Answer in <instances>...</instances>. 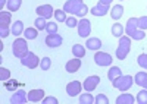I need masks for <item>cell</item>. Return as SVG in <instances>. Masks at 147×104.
<instances>
[{"instance_id":"15","label":"cell","mask_w":147,"mask_h":104,"mask_svg":"<svg viewBox=\"0 0 147 104\" xmlns=\"http://www.w3.org/2000/svg\"><path fill=\"white\" fill-rule=\"evenodd\" d=\"M115 103L116 104H134L136 103V97H134L132 94H127V91H125L116 98Z\"/></svg>"},{"instance_id":"16","label":"cell","mask_w":147,"mask_h":104,"mask_svg":"<svg viewBox=\"0 0 147 104\" xmlns=\"http://www.w3.org/2000/svg\"><path fill=\"white\" fill-rule=\"evenodd\" d=\"M85 47H88V50H99L102 47V40L96 38V37L87 38V41H85Z\"/></svg>"},{"instance_id":"19","label":"cell","mask_w":147,"mask_h":104,"mask_svg":"<svg viewBox=\"0 0 147 104\" xmlns=\"http://www.w3.org/2000/svg\"><path fill=\"white\" fill-rule=\"evenodd\" d=\"M125 35H128V37L131 38V40H136V41H140V40H143V38L146 37V34H144V31H143V29L137 28V29H134V31L125 32Z\"/></svg>"},{"instance_id":"46","label":"cell","mask_w":147,"mask_h":104,"mask_svg":"<svg viewBox=\"0 0 147 104\" xmlns=\"http://www.w3.org/2000/svg\"><path fill=\"white\" fill-rule=\"evenodd\" d=\"M141 87H143V88H146V89H147V79H146V81H144V82H143V85H141Z\"/></svg>"},{"instance_id":"20","label":"cell","mask_w":147,"mask_h":104,"mask_svg":"<svg viewBox=\"0 0 147 104\" xmlns=\"http://www.w3.org/2000/svg\"><path fill=\"white\" fill-rule=\"evenodd\" d=\"M12 35H21V34H24V31H25V28H24V22L22 21H16L15 24H12Z\"/></svg>"},{"instance_id":"5","label":"cell","mask_w":147,"mask_h":104,"mask_svg":"<svg viewBox=\"0 0 147 104\" xmlns=\"http://www.w3.org/2000/svg\"><path fill=\"white\" fill-rule=\"evenodd\" d=\"M78 35L82 38H88L90 32H91V22L85 18H81V21L78 22Z\"/></svg>"},{"instance_id":"40","label":"cell","mask_w":147,"mask_h":104,"mask_svg":"<svg viewBox=\"0 0 147 104\" xmlns=\"http://www.w3.org/2000/svg\"><path fill=\"white\" fill-rule=\"evenodd\" d=\"M87 13H88V6H87V5H82V7L77 12V15H75V16H78V18H84Z\"/></svg>"},{"instance_id":"44","label":"cell","mask_w":147,"mask_h":104,"mask_svg":"<svg viewBox=\"0 0 147 104\" xmlns=\"http://www.w3.org/2000/svg\"><path fill=\"white\" fill-rule=\"evenodd\" d=\"M99 3L100 5H105V6H110V5H112V0H100Z\"/></svg>"},{"instance_id":"39","label":"cell","mask_w":147,"mask_h":104,"mask_svg":"<svg viewBox=\"0 0 147 104\" xmlns=\"http://www.w3.org/2000/svg\"><path fill=\"white\" fill-rule=\"evenodd\" d=\"M138 28L146 31L147 29V16H140L138 18Z\"/></svg>"},{"instance_id":"45","label":"cell","mask_w":147,"mask_h":104,"mask_svg":"<svg viewBox=\"0 0 147 104\" xmlns=\"http://www.w3.org/2000/svg\"><path fill=\"white\" fill-rule=\"evenodd\" d=\"M6 3H7V2H6V0H0V7H2V9H3Z\"/></svg>"},{"instance_id":"24","label":"cell","mask_w":147,"mask_h":104,"mask_svg":"<svg viewBox=\"0 0 147 104\" xmlns=\"http://www.w3.org/2000/svg\"><path fill=\"white\" fill-rule=\"evenodd\" d=\"M138 28V18H129L127 21V25H125V32L134 31Z\"/></svg>"},{"instance_id":"38","label":"cell","mask_w":147,"mask_h":104,"mask_svg":"<svg viewBox=\"0 0 147 104\" xmlns=\"http://www.w3.org/2000/svg\"><path fill=\"white\" fill-rule=\"evenodd\" d=\"M46 31H47V34H55V32H57V24H53V22H47Z\"/></svg>"},{"instance_id":"4","label":"cell","mask_w":147,"mask_h":104,"mask_svg":"<svg viewBox=\"0 0 147 104\" xmlns=\"http://www.w3.org/2000/svg\"><path fill=\"white\" fill-rule=\"evenodd\" d=\"M112 56L109 53H105V51H97L94 54V62L96 65H99L100 67H106V66H110L112 65Z\"/></svg>"},{"instance_id":"13","label":"cell","mask_w":147,"mask_h":104,"mask_svg":"<svg viewBox=\"0 0 147 104\" xmlns=\"http://www.w3.org/2000/svg\"><path fill=\"white\" fill-rule=\"evenodd\" d=\"M80 67H81V59L75 57V59H71L69 62H66V65H65V71H66L68 73H75Z\"/></svg>"},{"instance_id":"2","label":"cell","mask_w":147,"mask_h":104,"mask_svg":"<svg viewBox=\"0 0 147 104\" xmlns=\"http://www.w3.org/2000/svg\"><path fill=\"white\" fill-rule=\"evenodd\" d=\"M132 84H134V78L131 75H122V76H119L118 79L113 81L112 87L119 89L121 92H125V91H128L132 87Z\"/></svg>"},{"instance_id":"14","label":"cell","mask_w":147,"mask_h":104,"mask_svg":"<svg viewBox=\"0 0 147 104\" xmlns=\"http://www.w3.org/2000/svg\"><path fill=\"white\" fill-rule=\"evenodd\" d=\"M44 94H46V92H44L43 89H31V91L28 92V101H30V103H38V101H43Z\"/></svg>"},{"instance_id":"11","label":"cell","mask_w":147,"mask_h":104,"mask_svg":"<svg viewBox=\"0 0 147 104\" xmlns=\"http://www.w3.org/2000/svg\"><path fill=\"white\" fill-rule=\"evenodd\" d=\"M81 89H82L81 82H78V81H71L66 85V94L69 97H77L78 94H81Z\"/></svg>"},{"instance_id":"36","label":"cell","mask_w":147,"mask_h":104,"mask_svg":"<svg viewBox=\"0 0 147 104\" xmlns=\"http://www.w3.org/2000/svg\"><path fill=\"white\" fill-rule=\"evenodd\" d=\"M78 22H80V21H77L75 16H68L66 21H65V24H66V27H69V28H75V27H78Z\"/></svg>"},{"instance_id":"30","label":"cell","mask_w":147,"mask_h":104,"mask_svg":"<svg viewBox=\"0 0 147 104\" xmlns=\"http://www.w3.org/2000/svg\"><path fill=\"white\" fill-rule=\"evenodd\" d=\"M34 25H35V28L38 29V31H44L46 29V27H47V22H46V19L44 18H41V16H38L35 21H34Z\"/></svg>"},{"instance_id":"3","label":"cell","mask_w":147,"mask_h":104,"mask_svg":"<svg viewBox=\"0 0 147 104\" xmlns=\"http://www.w3.org/2000/svg\"><path fill=\"white\" fill-rule=\"evenodd\" d=\"M21 63L25 67H28V69H35L37 66H40V59H38V56H37L35 53L30 51L25 57L21 59Z\"/></svg>"},{"instance_id":"28","label":"cell","mask_w":147,"mask_h":104,"mask_svg":"<svg viewBox=\"0 0 147 104\" xmlns=\"http://www.w3.org/2000/svg\"><path fill=\"white\" fill-rule=\"evenodd\" d=\"M136 101H137L138 104H147V89H146V88L137 92Z\"/></svg>"},{"instance_id":"1","label":"cell","mask_w":147,"mask_h":104,"mask_svg":"<svg viewBox=\"0 0 147 104\" xmlns=\"http://www.w3.org/2000/svg\"><path fill=\"white\" fill-rule=\"evenodd\" d=\"M12 51H13V56L16 59H22V57H25L30 50H28V44H27V38H16L12 44Z\"/></svg>"},{"instance_id":"8","label":"cell","mask_w":147,"mask_h":104,"mask_svg":"<svg viewBox=\"0 0 147 104\" xmlns=\"http://www.w3.org/2000/svg\"><path fill=\"white\" fill-rule=\"evenodd\" d=\"M10 103L12 104H25V103H28V94L24 89H16V91H13V94L10 97Z\"/></svg>"},{"instance_id":"10","label":"cell","mask_w":147,"mask_h":104,"mask_svg":"<svg viewBox=\"0 0 147 104\" xmlns=\"http://www.w3.org/2000/svg\"><path fill=\"white\" fill-rule=\"evenodd\" d=\"M35 12L38 16H41L44 19H50L52 16H55V10H53L52 5H41L35 9Z\"/></svg>"},{"instance_id":"6","label":"cell","mask_w":147,"mask_h":104,"mask_svg":"<svg viewBox=\"0 0 147 104\" xmlns=\"http://www.w3.org/2000/svg\"><path fill=\"white\" fill-rule=\"evenodd\" d=\"M82 0H68V2L63 5V10L66 13H71V15H77V12L82 7Z\"/></svg>"},{"instance_id":"26","label":"cell","mask_w":147,"mask_h":104,"mask_svg":"<svg viewBox=\"0 0 147 104\" xmlns=\"http://www.w3.org/2000/svg\"><path fill=\"white\" fill-rule=\"evenodd\" d=\"M24 35H25L27 40H35L37 35H38V29L37 28H27L24 31Z\"/></svg>"},{"instance_id":"25","label":"cell","mask_w":147,"mask_h":104,"mask_svg":"<svg viewBox=\"0 0 147 104\" xmlns=\"http://www.w3.org/2000/svg\"><path fill=\"white\" fill-rule=\"evenodd\" d=\"M80 104H93L94 103V97L90 94L88 91H85V94H81L80 95Z\"/></svg>"},{"instance_id":"32","label":"cell","mask_w":147,"mask_h":104,"mask_svg":"<svg viewBox=\"0 0 147 104\" xmlns=\"http://www.w3.org/2000/svg\"><path fill=\"white\" fill-rule=\"evenodd\" d=\"M52 66V59L50 57H43V59L40 60V67H41V71H49Z\"/></svg>"},{"instance_id":"43","label":"cell","mask_w":147,"mask_h":104,"mask_svg":"<svg viewBox=\"0 0 147 104\" xmlns=\"http://www.w3.org/2000/svg\"><path fill=\"white\" fill-rule=\"evenodd\" d=\"M5 85H6V89H9V91H16L15 89L16 88V81H10V84L5 82Z\"/></svg>"},{"instance_id":"21","label":"cell","mask_w":147,"mask_h":104,"mask_svg":"<svg viewBox=\"0 0 147 104\" xmlns=\"http://www.w3.org/2000/svg\"><path fill=\"white\" fill-rule=\"evenodd\" d=\"M10 21H12L10 12H5V10H2V12H0V27H7L9 28Z\"/></svg>"},{"instance_id":"27","label":"cell","mask_w":147,"mask_h":104,"mask_svg":"<svg viewBox=\"0 0 147 104\" xmlns=\"http://www.w3.org/2000/svg\"><path fill=\"white\" fill-rule=\"evenodd\" d=\"M128 53H129V50H128V49H125V47H121V45H119V47L116 49L115 56H116V59H119V60H124V59H127Z\"/></svg>"},{"instance_id":"9","label":"cell","mask_w":147,"mask_h":104,"mask_svg":"<svg viewBox=\"0 0 147 104\" xmlns=\"http://www.w3.org/2000/svg\"><path fill=\"white\" fill-rule=\"evenodd\" d=\"M99 82H100V76H97V75H91V76H88V78H85L84 84H82V88H84L85 91L91 92V91H94V89L97 88Z\"/></svg>"},{"instance_id":"23","label":"cell","mask_w":147,"mask_h":104,"mask_svg":"<svg viewBox=\"0 0 147 104\" xmlns=\"http://www.w3.org/2000/svg\"><path fill=\"white\" fill-rule=\"evenodd\" d=\"M21 5H22V0H7L6 7H7L9 12H16L21 7Z\"/></svg>"},{"instance_id":"22","label":"cell","mask_w":147,"mask_h":104,"mask_svg":"<svg viewBox=\"0 0 147 104\" xmlns=\"http://www.w3.org/2000/svg\"><path fill=\"white\" fill-rule=\"evenodd\" d=\"M72 54L75 57H78V59H82V57L85 56V47L81 45V44H75L72 47Z\"/></svg>"},{"instance_id":"33","label":"cell","mask_w":147,"mask_h":104,"mask_svg":"<svg viewBox=\"0 0 147 104\" xmlns=\"http://www.w3.org/2000/svg\"><path fill=\"white\" fill-rule=\"evenodd\" d=\"M147 79V72H144V71H140L138 73H136V84L137 85H143V82Z\"/></svg>"},{"instance_id":"12","label":"cell","mask_w":147,"mask_h":104,"mask_svg":"<svg viewBox=\"0 0 147 104\" xmlns=\"http://www.w3.org/2000/svg\"><path fill=\"white\" fill-rule=\"evenodd\" d=\"M110 12V6H105V5H100V3H97L96 6H93L90 9V13L94 15V16H105Z\"/></svg>"},{"instance_id":"31","label":"cell","mask_w":147,"mask_h":104,"mask_svg":"<svg viewBox=\"0 0 147 104\" xmlns=\"http://www.w3.org/2000/svg\"><path fill=\"white\" fill-rule=\"evenodd\" d=\"M66 12L63 9H56L55 10V19L57 21V22H65L66 21Z\"/></svg>"},{"instance_id":"29","label":"cell","mask_w":147,"mask_h":104,"mask_svg":"<svg viewBox=\"0 0 147 104\" xmlns=\"http://www.w3.org/2000/svg\"><path fill=\"white\" fill-rule=\"evenodd\" d=\"M112 35L113 37H122L124 35V27H122L121 24H113L112 25Z\"/></svg>"},{"instance_id":"34","label":"cell","mask_w":147,"mask_h":104,"mask_svg":"<svg viewBox=\"0 0 147 104\" xmlns=\"http://www.w3.org/2000/svg\"><path fill=\"white\" fill-rule=\"evenodd\" d=\"M10 78V71L6 67H0V81L2 82H7Z\"/></svg>"},{"instance_id":"18","label":"cell","mask_w":147,"mask_h":104,"mask_svg":"<svg viewBox=\"0 0 147 104\" xmlns=\"http://www.w3.org/2000/svg\"><path fill=\"white\" fill-rule=\"evenodd\" d=\"M119 76H122V71H121V67H118V66H112L107 71V78H109L110 82H113V81L118 79Z\"/></svg>"},{"instance_id":"17","label":"cell","mask_w":147,"mask_h":104,"mask_svg":"<svg viewBox=\"0 0 147 104\" xmlns=\"http://www.w3.org/2000/svg\"><path fill=\"white\" fill-rule=\"evenodd\" d=\"M109 13H110V16H112L113 21H118V19L122 18V15H124V6L122 5H115V6H112V10H110Z\"/></svg>"},{"instance_id":"41","label":"cell","mask_w":147,"mask_h":104,"mask_svg":"<svg viewBox=\"0 0 147 104\" xmlns=\"http://www.w3.org/2000/svg\"><path fill=\"white\" fill-rule=\"evenodd\" d=\"M41 103H43V104H57L59 100H57L56 97H44Z\"/></svg>"},{"instance_id":"42","label":"cell","mask_w":147,"mask_h":104,"mask_svg":"<svg viewBox=\"0 0 147 104\" xmlns=\"http://www.w3.org/2000/svg\"><path fill=\"white\" fill-rule=\"evenodd\" d=\"M9 32H12V31H9V28L7 27H0V38H6V37H9Z\"/></svg>"},{"instance_id":"7","label":"cell","mask_w":147,"mask_h":104,"mask_svg":"<svg viewBox=\"0 0 147 104\" xmlns=\"http://www.w3.org/2000/svg\"><path fill=\"white\" fill-rule=\"evenodd\" d=\"M63 43V38L62 35H59L57 32L55 34H49V35L46 37V45L47 47H50V49H56V47H60Z\"/></svg>"},{"instance_id":"37","label":"cell","mask_w":147,"mask_h":104,"mask_svg":"<svg viewBox=\"0 0 147 104\" xmlns=\"http://www.w3.org/2000/svg\"><path fill=\"white\" fill-rule=\"evenodd\" d=\"M96 104H109V98L105 94H97V97L94 98Z\"/></svg>"},{"instance_id":"35","label":"cell","mask_w":147,"mask_h":104,"mask_svg":"<svg viewBox=\"0 0 147 104\" xmlns=\"http://www.w3.org/2000/svg\"><path fill=\"white\" fill-rule=\"evenodd\" d=\"M137 63H138V66H140L141 69L147 71V54H146V53H143V54H140V56H138Z\"/></svg>"}]
</instances>
